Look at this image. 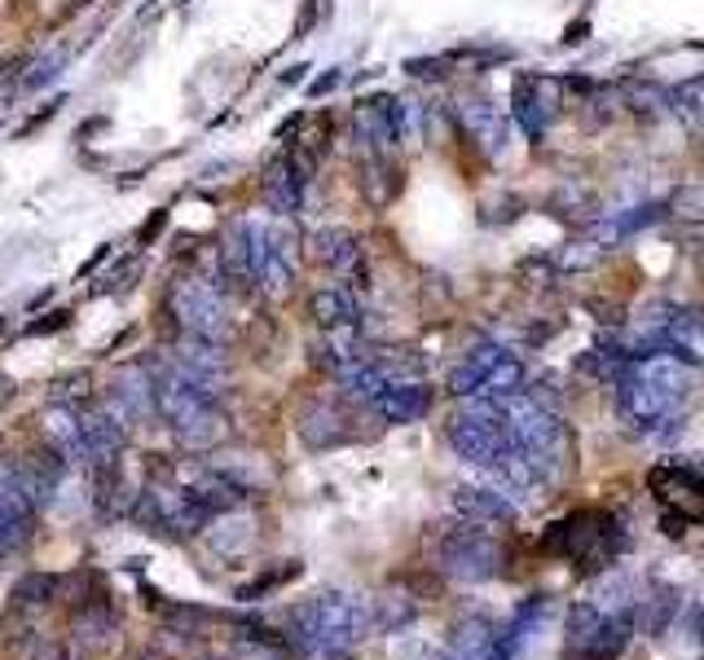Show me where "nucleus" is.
<instances>
[{
	"label": "nucleus",
	"mask_w": 704,
	"mask_h": 660,
	"mask_svg": "<svg viewBox=\"0 0 704 660\" xmlns=\"http://www.w3.org/2000/svg\"><path fill=\"white\" fill-rule=\"evenodd\" d=\"M371 599L357 590H321L291 616V638L313 660H348L371 634Z\"/></svg>",
	"instance_id": "1"
},
{
	"label": "nucleus",
	"mask_w": 704,
	"mask_h": 660,
	"mask_svg": "<svg viewBox=\"0 0 704 660\" xmlns=\"http://www.w3.org/2000/svg\"><path fill=\"white\" fill-rule=\"evenodd\" d=\"M155 414L190 450H212L229 432V423H225L220 406L212 401V392H203L198 384L181 379L172 366H168V375H155Z\"/></svg>",
	"instance_id": "2"
},
{
	"label": "nucleus",
	"mask_w": 704,
	"mask_h": 660,
	"mask_svg": "<svg viewBox=\"0 0 704 660\" xmlns=\"http://www.w3.org/2000/svg\"><path fill=\"white\" fill-rule=\"evenodd\" d=\"M546 546L568 555V559H577L581 568H608L621 555L625 533L608 511H577V515H568L564 524L550 528Z\"/></svg>",
	"instance_id": "3"
},
{
	"label": "nucleus",
	"mask_w": 704,
	"mask_h": 660,
	"mask_svg": "<svg viewBox=\"0 0 704 660\" xmlns=\"http://www.w3.org/2000/svg\"><path fill=\"white\" fill-rule=\"evenodd\" d=\"M168 308H172V317L181 326V335L225 344V335H229V308H225V295H220L216 282L177 277L172 291H168Z\"/></svg>",
	"instance_id": "4"
},
{
	"label": "nucleus",
	"mask_w": 704,
	"mask_h": 660,
	"mask_svg": "<svg viewBox=\"0 0 704 660\" xmlns=\"http://www.w3.org/2000/svg\"><path fill=\"white\" fill-rule=\"evenodd\" d=\"M299 273V234L291 216L256 220V286L269 295H286Z\"/></svg>",
	"instance_id": "5"
},
{
	"label": "nucleus",
	"mask_w": 704,
	"mask_h": 660,
	"mask_svg": "<svg viewBox=\"0 0 704 660\" xmlns=\"http://www.w3.org/2000/svg\"><path fill=\"white\" fill-rule=\"evenodd\" d=\"M441 564L454 572V577H467V581H480V577H493L498 564H502V550L498 542L485 533V528H450L441 537Z\"/></svg>",
	"instance_id": "6"
},
{
	"label": "nucleus",
	"mask_w": 704,
	"mask_h": 660,
	"mask_svg": "<svg viewBox=\"0 0 704 660\" xmlns=\"http://www.w3.org/2000/svg\"><path fill=\"white\" fill-rule=\"evenodd\" d=\"M308 251H313L317 264L334 269V273L348 282V291H352V286H366V255H362V238L352 234V229H339V225L317 229V234L308 238Z\"/></svg>",
	"instance_id": "7"
},
{
	"label": "nucleus",
	"mask_w": 704,
	"mask_h": 660,
	"mask_svg": "<svg viewBox=\"0 0 704 660\" xmlns=\"http://www.w3.org/2000/svg\"><path fill=\"white\" fill-rule=\"evenodd\" d=\"M216 269L229 291H256V220H234L216 247Z\"/></svg>",
	"instance_id": "8"
},
{
	"label": "nucleus",
	"mask_w": 704,
	"mask_h": 660,
	"mask_svg": "<svg viewBox=\"0 0 704 660\" xmlns=\"http://www.w3.org/2000/svg\"><path fill=\"white\" fill-rule=\"evenodd\" d=\"M32 524H36V507L23 493V485L14 480L10 467H0V555H19L32 542Z\"/></svg>",
	"instance_id": "9"
},
{
	"label": "nucleus",
	"mask_w": 704,
	"mask_h": 660,
	"mask_svg": "<svg viewBox=\"0 0 704 660\" xmlns=\"http://www.w3.org/2000/svg\"><path fill=\"white\" fill-rule=\"evenodd\" d=\"M172 371H177L181 379L198 384L203 392H216V388L225 384V375H229V362H225V349H220V344L185 335V340L172 349Z\"/></svg>",
	"instance_id": "10"
},
{
	"label": "nucleus",
	"mask_w": 704,
	"mask_h": 660,
	"mask_svg": "<svg viewBox=\"0 0 704 660\" xmlns=\"http://www.w3.org/2000/svg\"><path fill=\"white\" fill-rule=\"evenodd\" d=\"M264 203L273 216H295L299 203H304V190H308V159L299 155H282L269 172H264Z\"/></svg>",
	"instance_id": "11"
},
{
	"label": "nucleus",
	"mask_w": 704,
	"mask_h": 660,
	"mask_svg": "<svg viewBox=\"0 0 704 660\" xmlns=\"http://www.w3.org/2000/svg\"><path fill=\"white\" fill-rule=\"evenodd\" d=\"M80 414V458L84 463H98V467H111L120 454H124V423L111 414V410H76Z\"/></svg>",
	"instance_id": "12"
},
{
	"label": "nucleus",
	"mask_w": 704,
	"mask_h": 660,
	"mask_svg": "<svg viewBox=\"0 0 704 660\" xmlns=\"http://www.w3.org/2000/svg\"><path fill=\"white\" fill-rule=\"evenodd\" d=\"M458 124L467 128V137H472L485 155H502V150H507L511 124H507V115H502L489 98H467V102H458Z\"/></svg>",
	"instance_id": "13"
},
{
	"label": "nucleus",
	"mask_w": 704,
	"mask_h": 660,
	"mask_svg": "<svg viewBox=\"0 0 704 660\" xmlns=\"http://www.w3.org/2000/svg\"><path fill=\"white\" fill-rule=\"evenodd\" d=\"M111 414L124 419H150L155 414V375L141 366H128L111 379Z\"/></svg>",
	"instance_id": "14"
},
{
	"label": "nucleus",
	"mask_w": 704,
	"mask_h": 660,
	"mask_svg": "<svg viewBox=\"0 0 704 660\" xmlns=\"http://www.w3.org/2000/svg\"><path fill=\"white\" fill-rule=\"evenodd\" d=\"M371 410L384 419V423H415V419H423L428 410H432V388H428V379H406V384H388L375 401H371Z\"/></svg>",
	"instance_id": "15"
},
{
	"label": "nucleus",
	"mask_w": 704,
	"mask_h": 660,
	"mask_svg": "<svg viewBox=\"0 0 704 660\" xmlns=\"http://www.w3.org/2000/svg\"><path fill=\"white\" fill-rule=\"evenodd\" d=\"M450 502L458 515H467L472 524H511L515 520V502L502 489H485V485H454Z\"/></svg>",
	"instance_id": "16"
},
{
	"label": "nucleus",
	"mask_w": 704,
	"mask_h": 660,
	"mask_svg": "<svg viewBox=\"0 0 704 660\" xmlns=\"http://www.w3.org/2000/svg\"><path fill=\"white\" fill-rule=\"evenodd\" d=\"M308 312L321 330H362V304L348 286H326V291H313L308 299Z\"/></svg>",
	"instance_id": "17"
},
{
	"label": "nucleus",
	"mask_w": 704,
	"mask_h": 660,
	"mask_svg": "<svg viewBox=\"0 0 704 660\" xmlns=\"http://www.w3.org/2000/svg\"><path fill=\"white\" fill-rule=\"evenodd\" d=\"M511 106H515V124L529 133V141H542L546 120L555 115V106L542 98V76H520L511 89Z\"/></svg>",
	"instance_id": "18"
},
{
	"label": "nucleus",
	"mask_w": 704,
	"mask_h": 660,
	"mask_svg": "<svg viewBox=\"0 0 704 660\" xmlns=\"http://www.w3.org/2000/svg\"><path fill=\"white\" fill-rule=\"evenodd\" d=\"M665 216H669V203H638L629 212H616L608 225H594V238L599 242H616V238H629V234H638V229H647V225H656Z\"/></svg>",
	"instance_id": "19"
},
{
	"label": "nucleus",
	"mask_w": 704,
	"mask_h": 660,
	"mask_svg": "<svg viewBox=\"0 0 704 660\" xmlns=\"http://www.w3.org/2000/svg\"><path fill=\"white\" fill-rule=\"evenodd\" d=\"M45 436L67 463L80 458V414H76V406H54L45 414Z\"/></svg>",
	"instance_id": "20"
},
{
	"label": "nucleus",
	"mask_w": 704,
	"mask_h": 660,
	"mask_svg": "<svg viewBox=\"0 0 704 660\" xmlns=\"http://www.w3.org/2000/svg\"><path fill=\"white\" fill-rule=\"evenodd\" d=\"M388 177H397V168H388V150H366V159H362V190H366V198L375 207H384L397 194V181H388Z\"/></svg>",
	"instance_id": "21"
},
{
	"label": "nucleus",
	"mask_w": 704,
	"mask_h": 660,
	"mask_svg": "<svg viewBox=\"0 0 704 660\" xmlns=\"http://www.w3.org/2000/svg\"><path fill=\"white\" fill-rule=\"evenodd\" d=\"M339 423H343V419H339L330 406H317V410H308V414H304L299 432H304V441H308V445L330 450V445H339V441L348 436V428H339Z\"/></svg>",
	"instance_id": "22"
},
{
	"label": "nucleus",
	"mask_w": 704,
	"mask_h": 660,
	"mask_svg": "<svg viewBox=\"0 0 704 660\" xmlns=\"http://www.w3.org/2000/svg\"><path fill=\"white\" fill-rule=\"evenodd\" d=\"M63 67H67V49H49L45 58H36V62H32V71L23 76V89H27V93L49 89V84L63 76Z\"/></svg>",
	"instance_id": "23"
},
{
	"label": "nucleus",
	"mask_w": 704,
	"mask_h": 660,
	"mask_svg": "<svg viewBox=\"0 0 704 660\" xmlns=\"http://www.w3.org/2000/svg\"><path fill=\"white\" fill-rule=\"evenodd\" d=\"M54 577H27L19 590H14V599H19V607H41V603H49V594H54Z\"/></svg>",
	"instance_id": "24"
},
{
	"label": "nucleus",
	"mask_w": 704,
	"mask_h": 660,
	"mask_svg": "<svg viewBox=\"0 0 704 660\" xmlns=\"http://www.w3.org/2000/svg\"><path fill=\"white\" fill-rule=\"evenodd\" d=\"M450 67H454V58H410L406 76H415V80H445Z\"/></svg>",
	"instance_id": "25"
},
{
	"label": "nucleus",
	"mask_w": 704,
	"mask_h": 660,
	"mask_svg": "<svg viewBox=\"0 0 704 660\" xmlns=\"http://www.w3.org/2000/svg\"><path fill=\"white\" fill-rule=\"evenodd\" d=\"M54 397H58V406H67V401H71V406H80V401L89 397V375H71V379H63Z\"/></svg>",
	"instance_id": "26"
},
{
	"label": "nucleus",
	"mask_w": 704,
	"mask_h": 660,
	"mask_svg": "<svg viewBox=\"0 0 704 660\" xmlns=\"http://www.w3.org/2000/svg\"><path fill=\"white\" fill-rule=\"evenodd\" d=\"M67 321H71V312H67V308H54V312H45L41 321L27 326V335H54V330H63Z\"/></svg>",
	"instance_id": "27"
},
{
	"label": "nucleus",
	"mask_w": 704,
	"mask_h": 660,
	"mask_svg": "<svg viewBox=\"0 0 704 660\" xmlns=\"http://www.w3.org/2000/svg\"><path fill=\"white\" fill-rule=\"evenodd\" d=\"M343 84V71L339 67H330L326 76H317V80H308V98H326V93H334Z\"/></svg>",
	"instance_id": "28"
},
{
	"label": "nucleus",
	"mask_w": 704,
	"mask_h": 660,
	"mask_svg": "<svg viewBox=\"0 0 704 660\" xmlns=\"http://www.w3.org/2000/svg\"><path fill=\"white\" fill-rule=\"evenodd\" d=\"M163 225H168V212H163V207H159V212H150V220L137 229V242H141V247H150V242L163 234Z\"/></svg>",
	"instance_id": "29"
},
{
	"label": "nucleus",
	"mask_w": 704,
	"mask_h": 660,
	"mask_svg": "<svg viewBox=\"0 0 704 660\" xmlns=\"http://www.w3.org/2000/svg\"><path fill=\"white\" fill-rule=\"evenodd\" d=\"M58 106H63V98H54V102H49V106H45V111H41V115H32V120H27V124H23V128H19V137H27V133H36V128H41V124H49V120H54V115H58Z\"/></svg>",
	"instance_id": "30"
},
{
	"label": "nucleus",
	"mask_w": 704,
	"mask_h": 660,
	"mask_svg": "<svg viewBox=\"0 0 704 660\" xmlns=\"http://www.w3.org/2000/svg\"><path fill=\"white\" fill-rule=\"evenodd\" d=\"M559 89H568V93H594L599 84H594L590 76H568V80H559Z\"/></svg>",
	"instance_id": "31"
},
{
	"label": "nucleus",
	"mask_w": 704,
	"mask_h": 660,
	"mask_svg": "<svg viewBox=\"0 0 704 660\" xmlns=\"http://www.w3.org/2000/svg\"><path fill=\"white\" fill-rule=\"evenodd\" d=\"M586 36H590V23H586V19H577L572 27H564V45H581Z\"/></svg>",
	"instance_id": "32"
},
{
	"label": "nucleus",
	"mask_w": 704,
	"mask_h": 660,
	"mask_svg": "<svg viewBox=\"0 0 704 660\" xmlns=\"http://www.w3.org/2000/svg\"><path fill=\"white\" fill-rule=\"evenodd\" d=\"M304 76H308V62H295L291 71H282L277 84H282V89H295V84H304Z\"/></svg>",
	"instance_id": "33"
},
{
	"label": "nucleus",
	"mask_w": 704,
	"mask_h": 660,
	"mask_svg": "<svg viewBox=\"0 0 704 660\" xmlns=\"http://www.w3.org/2000/svg\"><path fill=\"white\" fill-rule=\"evenodd\" d=\"M102 260H111V242H102V247H98V251H93V255L84 260V269H80V273H93V269H98Z\"/></svg>",
	"instance_id": "34"
},
{
	"label": "nucleus",
	"mask_w": 704,
	"mask_h": 660,
	"mask_svg": "<svg viewBox=\"0 0 704 660\" xmlns=\"http://www.w3.org/2000/svg\"><path fill=\"white\" fill-rule=\"evenodd\" d=\"M295 128H299V115H291V120H286V124H282V128H277V141H286V137H291V133H295Z\"/></svg>",
	"instance_id": "35"
},
{
	"label": "nucleus",
	"mask_w": 704,
	"mask_h": 660,
	"mask_svg": "<svg viewBox=\"0 0 704 660\" xmlns=\"http://www.w3.org/2000/svg\"><path fill=\"white\" fill-rule=\"evenodd\" d=\"M5 10H10V0H0V14H5Z\"/></svg>",
	"instance_id": "36"
},
{
	"label": "nucleus",
	"mask_w": 704,
	"mask_h": 660,
	"mask_svg": "<svg viewBox=\"0 0 704 660\" xmlns=\"http://www.w3.org/2000/svg\"><path fill=\"white\" fill-rule=\"evenodd\" d=\"M177 5H190V0H177Z\"/></svg>",
	"instance_id": "37"
}]
</instances>
